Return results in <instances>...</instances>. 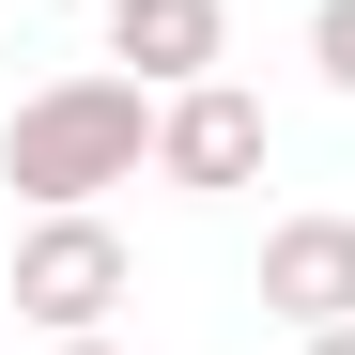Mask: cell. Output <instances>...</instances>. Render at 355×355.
Returning <instances> with one entry per match:
<instances>
[{
  "label": "cell",
  "instance_id": "obj_9",
  "mask_svg": "<svg viewBox=\"0 0 355 355\" xmlns=\"http://www.w3.org/2000/svg\"><path fill=\"white\" fill-rule=\"evenodd\" d=\"M0 16H16V0H0Z\"/></svg>",
  "mask_w": 355,
  "mask_h": 355
},
{
  "label": "cell",
  "instance_id": "obj_2",
  "mask_svg": "<svg viewBox=\"0 0 355 355\" xmlns=\"http://www.w3.org/2000/svg\"><path fill=\"white\" fill-rule=\"evenodd\" d=\"M108 309H124V232H108L93 201H78V216H31V232H16V324L93 340Z\"/></svg>",
  "mask_w": 355,
  "mask_h": 355
},
{
  "label": "cell",
  "instance_id": "obj_1",
  "mask_svg": "<svg viewBox=\"0 0 355 355\" xmlns=\"http://www.w3.org/2000/svg\"><path fill=\"white\" fill-rule=\"evenodd\" d=\"M139 155H155V93L108 62V78H46L16 124H0V186H16L31 216H78L108 186H139Z\"/></svg>",
  "mask_w": 355,
  "mask_h": 355
},
{
  "label": "cell",
  "instance_id": "obj_4",
  "mask_svg": "<svg viewBox=\"0 0 355 355\" xmlns=\"http://www.w3.org/2000/svg\"><path fill=\"white\" fill-rule=\"evenodd\" d=\"M263 309H278L293 340L355 324V216H278V232H263Z\"/></svg>",
  "mask_w": 355,
  "mask_h": 355
},
{
  "label": "cell",
  "instance_id": "obj_8",
  "mask_svg": "<svg viewBox=\"0 0 355 355\" xmlns=\"http://www.w3.org/2000/svg\"><path fill=\"white\" fill-rule=\"evenodd\" d=\"M46 355H108V324H93V340H46Z\"/></svg>",
  "mask_w": 355,
  "mask_h": 355
},
{
  "label": "cell",
  "instance_id": "obj_3",
  "mask_svg": "<svg viewBox=\"0 0 355 355\" xmlns=\"http://www.w3.org/2000/svg\"><path fill=\"white\" fill-rule=\"evenodd\" d=\"M263 93H232V78H186V93H155V170H170V186H248V170H263Z\"/></svg>",
  "mask_w": 355,
  "mask_h": 355
},
{
  "label": "cell",
  "instance_id": "obj_6",
  "mask_svg": "<svg viewBox=\"0 0 355 355\" xmlns=\"http://www.w3.org/2000/svg\"><path fill=\"white\" fill-rule=\"evenodd\" d=\"M309 62H324V78L355 93V0H309Z\"/></svg>",
  "mask_w": 355,
  "mask_h": 355
},
{
  "label": "cell",
  "instance_id": "obj_7",
  "mask_svg": "<svg viewBox=\"0 0 355 355\" xmlns=\"http://www.w3.org/2000/svg\"><path fill=\"white\" fill-rule=\"evenodd\" d=\"M293 355H355V324H324V340H293Z\"/></svg>",
  "mask_w": 355,
  "mask_h": 355
},
{
  "label": "cell",
  "instance_id": "obj_5",
  "mask_svg": "<svg viewBox=\"0 0 355 355\" xmlns=\"http://www.w3.org/2000/svg\"><path fill=\"white\" fill-rule=\"evenodd\" d=\"M216 46H232V0H108V62H124L139 93L216 78Z\"/></svg>",
  "mask_w": 355,
  "mask_h": 355
}]
</instances>
